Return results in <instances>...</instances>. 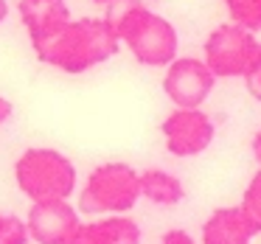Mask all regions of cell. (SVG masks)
I'll list each match as a JSON object with an SVG mask.
<instances>
[{"mask_svg":"<svg viewBox=\"0 0 261 244\" xmlns=\"http://www.w3.org/2000/svg\"><path fill=\"white\" fill-rule=\"evenodd\" d=\"M160 135L166 141V152L174 157H197L211 149L216 138V124L202 110H174L160 124Z\"/></svg>","mask_w":261,"mask_h":244,"instance_id":"52a82bcc","label":"cell"},{"mask_svg":"<svg viewBox=\"0 0 261 244\" xmlns=\"http://www.w3.org/2000/svg\"><path fill=\"white\" fill-rule=\"evenodd\" d=\"M255 236L258 230L236 205V208L211 210V216L202 222V230H199V244H253Z\"/></svg>","mask_w":261,"mask_h":244,"instance_id":"30bf717a","label":"cell"},{"mask_svg":"<svg viewBox=\"0 0 261 244\" xmlns=\"http://www.w3.org/2000/svg\"><path fill=\"white\" fill-rule=\"evenodd\" d=\"M250 152H253V157H255V163L261 166V129L253 135V141H250Z\"/></svg>","mask_w":261,"mask_h":244,"instance_id":"d6986e66","label":"cell"},{"mask_svg":"<svg viewBox=\"0 0 261 244\" xmlns=\"http://www.w3.org/2000/svg\"><path fill=\"white\" fill-rule=\"evenodd\" d=\"M261 57V42L255 34L236 23H222L205 37L202 59L216 79H244Z\"/></svg>","mask_w":261,"mask_h":244,"instance_id":"5b68a950","label":"cell"},{"mask_svg":"<svg viewBox=\"0 0 261 244\" xmlns=\"http://www.w3.org/2000/svg\"><path fill=\"white\" fill-rule=\"evenodd\" d=\"M76 166L70 157L48 146H31L14 160V182L20 194L34 202L70 199L76 191Z\"/></svg>","mask_w":261,"mask_h":244,"instance_id":"3957f363","label":"cell"},{"mask_svg":"<svg viewBox=\"0 0 261 244\" xmlns=\"http://www.w3.org/2000/svg\"><path fill=\"white\" fill-rule=\"evenodd\" d=\"M6 17H9V3L6 0H0V23H3Z\"/></svg>","mask_w":261,"mask_h":244,"instance_id":"ffe728a7","label":"cell"},{"mask_svg":"<svg viewBox=\"0 0 261 244\" xmlns=\"http://www.w3.org/2000/svg\"><path fill=\"white\" fill-rule=\"evenodd\" d=\"M141 191H143V199H149L154 205H166V208L180 205L186 199L182 180L163 169H143L141 171Z\"/></svg>","mask_w":261,"mask_h":244,"instance_id":"7c38bea8","label":"cell"},{"mask_svg":"<svg viewBox=\"0 0 261 244\" xmlns=\"http://www.w3.org/2000/svg\"><path fill=\"white\" fill-rule=\"evenodd\" d=\"M118 48L121 40L115 29L107 23V17H82L73 20L42 51H37V59L42 65L62 70V73L79 76L113 59Z\"/></svg>","mask_w":261,"mask_h":244,"instance_id":"7a4b0ae2","label":"cell"},{"mask_svg":"<svg viewBox=\"0 0 261 244\" xmlns=\"http://www.w3.org/2000/svg\"><path fill=\"white\" fill-rule=\"evenodd\" d=\"M31 233L25 219L14 213H0V244H29Z\"/></svg>","mask_w":261,"mask_h":244,"instance_id":"9a60e30c","label":"cell"},{"mask_svg":"<svg viewBox=\"0 0 261 244\" xmlns=\"http://www.w3.org/2000/svg\"><path fill=\"white\" fill-rule=\"evenodd\" d=\"M17 12H20L25 31H29V42L34 48V53L42 51L48 42L57 40L73 23L65 0H20Z\"/></svg>","mask_w":261,"mask_h":244,"instance_id":"9c48e42d","label":"cell"},{"mask_svg":"<svg viewBox=\"0 0 261 244\" xmlns=\"http://www.w3.org/2000/svg\"><path fill=\"white\" fill-rule=\"evenodd\" d=\"M222 3L227 9L230 23L242 25L250 34L261 31V0H222Z\"/></svg>","mask_w":261,"mask_h":244,"instance_id":"4fadbf2b","label":"cell"},{"mask_svg":"<svg viewBox=\"0 0 261 244\" xmlns=\"http://www.w3.org/2000/svg\"><path fill=\"white\" fill-rule=\"evenodd\" d=\"M239 208L244 210V216L253 222V227L258 230V236H261V169L250 177L247 188H244V194H242V205H239Z\"/></svg>","mask_w":261,"mask_h":244,"instance_id":"5bb4252c","label":"cell"},{"mask_svg":"<svg viewBox=\"0 0 261 244\" xmlns=\"http://www.w3.org/2000/svg\"><path fill=\"white\" fill-rule=\"evenodd\" d=\"M141 197V171L129 163H101L85 180L79 210L90 216H126Z\"/></svg>","mask_w":261,"mask_h":244,"instance_id":"277c9868","label":"cell"},{"mask_svg":"<svg viewBox=\"0 0 261 244\" xmlns=\"http://www.w3.org/2000/svg\"><path fill=\"white\" fill-rule=\"evenodd\" d=\"M160 244H197V241H194L191 233L180 230V227H171V230H166V233H163Z\"/></svg>","mask_w":261,"mask_h":244,"instance_id":"e0dca14e","label":"cell"},{"mask_svg":"<svg viewBox=\"0 0 261 244\" xmlns=\"http://www.w3.org/2000/svg\"><path fill=\"white\" fill-rule=\"evenodd\" d=\"M242 82H244V87H247L250 98H255V101L261 104V57H258V62H255V68L250 70Z\"/></svg>","mask_w":261,"mask_h":244,"instance_id":"2e32d148","label":"cell"},{"mask_svg":"<svg viewBox=\"0 0 261 244\" xmlns=\"http://www.w3.org/2000/svg\"><path fill=\"white\" fill-rule=\"evenodd\" d=\"M214 87V70L205 65V59L197 57H177L163 76V93L174 104V110H202Z\"/></svg>","mask_w":261,"mask_h":244,"instance_id":"8992f818","label":"cell"},{"mask_svg":"<svg viewBox=\"0 0 261 244\" xmlns=\"http://www.w3.org/2000/svg\"><path fill=\"white\" fill-rule=\"evenodd\" d=\"M12 113H14L12 101H9V98H3V96H0V124H6V121L12 118Z\"/></svg>","mask_w":261,"mask_h":244,"instance_id":"ac0fdd59","label":"cell"},{"mask_svg":"<svg viewBox=\"0 0 261 244\" xmlns=\"http://www.w3.org/2000/svg\"><path fill=\"white\" fill-rule=\"evenodd\" d=\"M70 244H141V225L129 216H104L82 225Z\"/></svg>","mask_w":261,"mask_h":244,"instance_id":"8fae6325","label":"cell"},{"mask_svg":"<svg viewBox=\"0 0 261 244\" xmlns=\"http://www.w3.org/2000/svg\"><path fill=\"white\" fill-rule=\"evenodd\" d=\"M25 225L37 244H70L82 222L79 210L68 199H57V202H34L25 216Z\"/></svg>","mask_w":261,"mask_h":244,"instance_id":"ba28073f","label":"cell"},{"mask_svg":"<svg viewBox=\"0 0 261 244\" xmlns=\"http://www.w3.org/2000/svg\"><path fill=\"white\" fill-rule=\"evenodd\" d=\"M107 23L115 29L121 45L129 48L143 68H169L180 51L177 29L143 0H115L107 6Z\"/></svg>","mask_w":261,"mask_h":244,"instance_id":"6da1fadb","label":"cell"},{"mask_svg":"<svg viewBox=\"0 0 261 244\" xmlns=\"http://www.w3.org/2000/svg\"><path fill=\"white\" fill-rule=\"evenodd\" d=\"M93 3H98V6H110V3H115V0H93Z\"/></svg>","mask_w":261,"mask_h":244,"instance_id":"44dd1931","label":"cell"}]
</instances>
